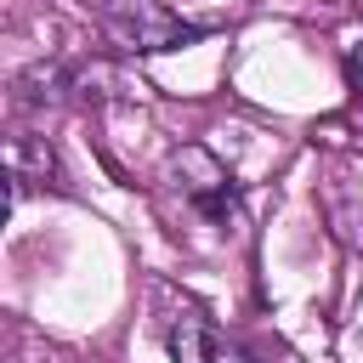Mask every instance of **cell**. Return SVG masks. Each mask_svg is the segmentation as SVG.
I'll list each match as a JSON object with an SVG mask.
<instances>
[{"label": "cell", "instance_id": "7a4b0ae2", "mask_svg": "<svg viewBox=\"0 0 363 363\" xmlns=\"http://www.w3.org/2000/svg\"><path fill=\"white\" fill-rule=\"evenodd\" d=\"M113 34L125 40V51H176V45L199 40L204 28H193V23H176V17L153 11V6H136L130 17H113Z\"/></svg>", "mask_w": 363, "mask_h": 363}, {"label": "cell", "instance_id": "277c9868", "mask_svg": "<svg viewBox=\"0 0 363 363\" xmlns=\"http://www.w3.org/2000/svg\"><path fill=\"white\" fill-rule=\"evenodd\" d=\"M6 170H11V187L51 182V176H57V153H51V142H45V136L17 130V136L6 142Z\"/></svg>", "mask_w": 363, "mask_h": 363}, {"label": "cell", "instance_id": "5b68a950", "mask_svg": "<svg viewBox=\"0 0 363 363\" xmlns=\"http://www.w3.org/2000/svg\"><path fill=\"white\" fill-rule=\"evenodd\" d=\"M62 91H68V68H57V62H34V68L17 74V102L23 108H45Z\"/></svg>", "mask_w": 363, "mask_h": 363}, {"label": "cell", "instance_id": "6da1fadb", "mask_svg": "<svg viewBox=\"0 0 363 363\" xmlns=\"http://www.w3.org/2000/svg\"><path fill=\"white\" fill-rule=\"evenodd\" d=\"M176 170H187V199H193V210H199L204 221H227V216L238 210V187H233V176H227L204 147L176 153Z\"/></svg>", "mask_w": 363, "mask_h": 363}, {"label": "cell", "instance_id": "3957f363", "mask_svg": "<svg viewBox=\"0 0 363 363\" xmlns=\"http://www.w3.org/2000/svg\"><path fill=\"white\" fill-rule=\"evenodd\" d=\"M164 346H170L176 363H216L221 357V335H216L204 306H182L170 318V329H164Z\"/></svg>", "mask_w": 363, "mask_h": 363}]
</instances>
